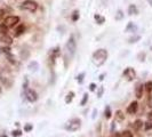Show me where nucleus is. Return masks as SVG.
I'll return each mask as SVG.
<instances>
[{
    "label": "nucleus",
    "mask_w": 152,
    "mask_h": 137,
    "mask_svg": "<svg viewBox=\"0 0 152 137\" xmlns=\"http://www.w3.org/2000/svg\"><path fill=\"white\" fill-rule=\"evenodd\" d=\"M107 56H109V54H107V49H103V48L97 49L95 53L93 54V63L96 66H102L107 62Z\"/></svg>",
    "instance_id": "obj_1"
},
{
    "label": "nucleus",
    "mask_w": 152,
    "mask_h": 137,
    "mask_svg": "<svg viewBox=\"0 0 152 137\" xmlns=\"http://www.w3.org/2000/svg\"><path fill=\"white\" fill-rule=\"evenodd\" d=\"M21 9L28 10L30 13H33V12H36L38 9V4L34 0H25L22 5H21Z\"/></svg>",
    "instance_id": "obj_2"
},
{
    "label": "nucleus",
    "mask_w": 152,
    "mask_h": 137,
    "mask_svg": "<svg viewBox=\"0 0 152 137\" xmlns=\"http://www.w3.org/2000/svg\"><path fill=\"white\" fill-rule=\"evenodd\" d=\"M20 22V17L18 16H7L5 20H4V22L2 24L8 28V29H10V28H14L15 25H17Z\"/></svg>",
    "instance_id": "obj_3"
},
{
    "label": "nucleus",
    "mask_w": 152,
    "mask_h": 137,
    "mask_svg": "<svg viewBox=\"0 0 152 137\" xmlns=\"http://www.w3.org/2000/svg\"><path fill=\"white\" fill-rule=\"evenodd\" d=\"M80 126H81V121H80V119L75 118V119H72L71 121L69 122L65 128H66V130H69V131H77V130L80 128Z\"/></svg>",
    "instance_id": "obj_4"
},
{
    "label": "nucleus",
    "mask_w": 152,
    "mask_h": 137,
    "mask_svg": "<svg viewBox=\"0 0 152 137\" xmlns=\"http://www.w3.org/2000/svg\"><path fill=\"white\" fill-rule=\"evenodd\" d=\"M66 49H68V52L70 53L71 56H73L75 54H76V50H77V42L75 38L73 37H70L68 40V42H66Z\"/></svg>",
    "instance_id": "obj_5"
},
{
    "label": "nucleus",
    "mask_w": 152,
    "mask_h": 137,
    "mask_svg": "<svg viewBox=\"0 0 152 137\" xmlns=\"http://www.w3.org/2000/svg\"><path fill=\"white\" fill-rule=\"evenodd\" d=\"M25 96H26V99L31 102V103H34V102H37L38 101V94H37V91L33 90V89H26L25 90Z\"/></svg>",
    "instance_id": "obj_6"
},
{
    "label": "nucleus",
    "mask_w": 152,
    "mask_h": 137,
    "mask_svg": "<svg viewBox=\"0 0 152 137\" xmlns=\"http://www.w3.org/2000/svg\"><path fill=\"white\" fill-rule=\"evenodd\" d=\"M124 77H125L128 81H133V80H135V78H136V72H135V70L133 68H127L124 71Z\"/></svg>",
    "instance_id": "obj_7"
},
{
    "label": "nucleus",
    "mask_w": 152,
    "mask_h": 137,
    "mask_svg": "<svg viewBox=\"0 0 152 137\" xmlns=\"http://www.w3.org/2000/svg\"><path fill=\"white\" fill-rule=\"evenodd\" d=\"M137 109H138V103H137L136 101H134V102H132L128 107H127V113L129 114H134L136 113Z\"/></svg>",
    "instance_id": "obj_8"
},
{
    "label": "nucleus",
    "mask_w": 152,
    "mask_h": 137,
    "mask_svg": "<svg viewBox=\"0 0 152 137\" xmlns=\"http://www.w3.org/2000/svg\"><path fill=\"white\" fill-rule=\"evenodd\" d=\"M143 90H144V85L143 84H138L135 89V95H136L137 98H141L143 96Z\"/></svg>",
    "instance_id": "obj_9"
},
{
    "label": "nucleus",
    "mask_w": 152,
    "mask_h": 137,
    "mask_svg": "<svg viewBox=\"0 0 152 137\" xmlns=\"http://www.w3.org/2000/svg\"><path fill=\"white\" fill-rule=\"evenodd\" d=\"M0 41L4 42V44H6V45H12L13 44V39L10 38L8 34H2L1 38H0Z\"/></svg>",
    "instance_id": "obj_10"
},
{
    "label": "nucleus",
    "mask_w": 152,
    "mask_h": 137,
    "mask_svg": "<svg viewBox=\"0 0 152 137\" xmlns=\"http://www.w3.org/2000/svg\"><path fill=\"white\" fill-rule=\"evenodd\" d=\"M24 31H25V26L23 25V24H20V25H17V28L15 29V37H20V36H22L23 33H24Z\"/></svg>",
    "instance_id": "obj_11"
},
{
    "label": "nucleus",
    "mask_w": 152,
    "mask_h": 137,
    "mask_svg": "<svg viewBox=\"0 0 152 137\" xmlns=\"http://www.w3.org/2000/svg\"><path fill=\"white\" fill-rule=\"evenodd\" d=\"M142 127H143V121H142V120H140V119H137L136 121L134 122V125H133V128H134L135 131H138Z\"/></svg>",
    "instance_id": "obj_12"
},
{
    "label": "nucleus",
    "mask_w": 152,
    "mask_h": 137,
    "mask_svg": "<svg viewBox=\"0 0 152 137\" xmlns=\"http://www.w3.org/2000/svg\"><path fill=\"white\" fill-rule=\"evenodd\" d=\"M124 119H125V113L120 110H118L115 112V121H122Z\"/></svg>",
    "instance_id": "obj_13"
},
{
    "label": "nucleus",
    "mask_w": 152,
    "mask_h": 137,
    "mask_svg": "<svg viewBox=\"0 0 152 137\" xmlns=\"http://www.w3.org/2000/svg\"><path fill=\"white\" fill-rule=\"evenodd\" d=\"M137 13H138V10H137V8L135 5H129V7H128V15H136Z\"/></svg>",
    "instance_id": "obj_14"
},
{
    "label": "nucleus",
    "mask_w": 152,
    "mask_h": 137,
    "mask_svg": "<svg viewBox=\"0 0 152 137\" xmlns=\"http://www.w3.org/2000/svg\"><path fill=\"white\" fill-rule=\"evenodd\" d=\"M29 70L30 71H37L39 68V64H38V62H36V61H33V62H31L30 64H29Z\"/></svg>",
    "instance_id": "obj_15"
},
{
    "label": "nucleus",
    "mask_w": 152,
    "mask_h": 137,
    "mask_svg": "<svg viewBox=\"0 0 152 137\" xmlns=\"http://www.w3.org/2000/svg\"><path fill=\"white\" fill-rule=\"evenodd\" d=\"M144 90L146 91L148 94H151V91H152V81H148V82L144 85Z\"/></svg>",
    "instance_id": "obj_16"
},
{
    "label": "nucleus",
    "mask_w": 152,
    "mask_h": 137,
    "mask_svg": "<svg viewBox=\"0 0 152 137\" xmlns=\"http://www.w3.org/2000/svg\"><path fill=\"white\" fill-rule=\"evenodd\" d=\"M73 96H75V93H73V91H70L68 95H66V97H65V103H66V104L71 103L72 99H73Z\"/></svg>",
    "instance_id": "obj_17"
},
{
    "label": "nucleus",
    "mask_w": 152,
    "mask_h": 137,
    "mask_svg": "<svg viewBox=\"0 0 152 137\" xmlns=\"http://www.w3.org/2000/svg\"><path fill=\"white\" fill-rule=\"evenodd\" d=\"M104 117H105L107 119H110V118L112 117V113H111V107L110 106L105 107V110H104Z\"/></svg>",
    "instance_id": "obj_18"
},
{
    "label": "nucleus",
    "mask_w": 152,
    "mask_h": 137,
    "mask_svg": "<svg viewBox=\"0 0 152 137\" xmlns=\"http://www.w3.org/2000/svg\"><path fill=\"white\" fill-rule=\"evenodd\" d=\"M144 129L146 130V131H149V130L152 129V121H149L148 122H144Z\"/></svg>",
    "instance_id": "obj_19"
},
{
    "label": "nucleus",
    "mask_w": 152,
    "mask_h": 137,
    "mask_svg": "<svg viewBox=\"0 0 152 137\" xmlns=\"http://www.w3.org/2000/svg\"><path fill=\"white\" fill-rule=\"evenodd\" d=\"M121 137H133V133L129 130H124L121 133Z\"/></svg>",
    "instance_id": "obj_20"
},
{
    "label": "nucleus",
    "mask_w": 152,
    "mask_h": 137,
    "mask_svg": "<svg viewBox=\"0 0 152 137\" xmlns=\"http://www.w3.org/2000/svg\"><path fill=\"white\" fill-rule=\"evenodd\" d=\"M88 102V94L87 93H85L84 94V97L81 99V102H80V105H86V103Z\"/></svg>",
    "instance_id": "obj_21"
},
{
    "label": "nucleus",
    "mask_w": 152,
    "mask_h": 137,
    "mask_svg": "<svg viewBox=\"0 0 152 137\" xmlns=\"http://www.w3.org/2000/svg\"><path fill=\"white\" fill-rule=\"evenodd\" d=\"M7 32H8V28H6L4 24H1L0 25V33L1 34H7Z\"/></svg>",
    "instance_id": "obj_22"
},
{
    "label": "nucleus",
    "mask_w": 152,
    "mask_h": 137,
    "mask_svg": "<svg viewBox=\"0 0 152 137\" xmlns=\"http://www.w3.org/2000/svg\"><path fill=\"white\" fill-rule=\"evenodd\" d=\"M84 78H85V72L80 73V74H78V76H77V80H78V82H79V84H83Z\"/></svg>",
    "instance_id": "obj_23"
},
{
    "label": "nucleus",
    "mask_w": 152,
    "mask_h": 137,
    "mask_svg": "<svg viewBox=\"0 0 152 137\" xmlns=\"http://www.w3.org/2000/svg\"><path fill=\"white\" fill-rule=\"evenodd\" d=\"M12 136L13 137L22 136V131H21V130H14V131H12Z\"/></svg>",
    "instance_id": "obj_24"
},
{
    "label": "nucleus",
    "mask_w": 152,
    "mask_h": 137,
    "mask_svg": "<svg viewBox=\"0 0 152 137\" xmlns=\"http://www.w3.org/2000/svg\"><path fill=\"white\" fill-rule=\"evenodd\" d=\"M32 129H33V126L30 125V123H28V125L24 126V131H28V133H29V131H31Z\"/></svg>",
    "instance_id": "obj_25"
},
{
    "label": "nucleus",
    "mask_w": 152,
    "mask_h": 137,
    "mask_svg": "<svg viewBox=\"0 0 152 137\" xmlns=\"http://www.w3.org/2000/svg\"><path fill=\"white\" fill-rule=\"evenodd\" d=\"M78 18H79V12L76 10V12L73 13V15H72V21H75V22H76Z\"/></svg>",
    "instance_id": "obj_26"
},
{
    "label": "nucleus",
    "mask_w": 152,
    "mask_h": 137,
    "mask_svg": "<svg viewBox=\"0 0 152 137\" xmlns=\"http://www.w3.org/2000/svg\"><path fill=\"white\" fill-rule=\"evenodd\" d=\"M95 20L97 21L99 24H102V23L104 22V18H103V17H101V16H99V15H95Z\"/></svg>",
    "instance_id": "obj_27"
},
{
    "label": "nucleus",
    "mask_w": 152,
    "mask_h": 137,
    "mask_svg": "<svg viewBox=\"0 0 152 137\" xmlns=\"http://www.w3.org/2000/svg\"><path fill=\"white\" fill-rule=\"evenodd\" d=\"M96 88H97V86H96V84L91 82V84L89 85V90H91V91H95V90H96Z\"/></svg>",
    "instance_id": "obj_28"
},
{
    "label": "nucleus",
    "mask_w": 152,
    "mask_h": 137,
    "mask_svg": "<svg viewBox=\"0 0 152 137\" xmlns=\"http://www.w3.org/2000/svg\"><path fill=\"white\" fill-rule=\"evenodd\" d=\"M122 17H124V15H122V12H121V10H119V12H118V14L115 15V20H118V21H119V20H121Z\"/></svg>",
    "instance_id": "obj_29"
},
{
    "label": "nucleus",
    "mask_w": 152,
    "mask_h": 137,
    "mask_svg": "<svg viewBox=\"0 0 152 137\" xmlns=\"http://www.w3.org/2000/svg\"><path fill=\"white\" fill-rule=\"evenodd\" d=\"M103 91H104V88H103V87H99V93H97V97H102V95H103Z\"/></svg>",
    "instance_id": "obj_30"
},
{
    "label": "nucleus",
    "mask_w": 152,
    "mask_h": 137,
    "mask_svg": "<svg viewBox=\"0 0 152 137\" xmlns=\"http://www.w3.org/2000/svg\"><path fill=\"white\" fill-rule=\"evenodd\" d=\"M136 40H140V37L137 36V37H133V38L129 39V42L130 44H133V42H136Z\"/></svg>",
    "instance_id": "obj_31"
},
{
    "label": "nucleus",
    "mask_w": 152,
    "mask_h": 137,
    "mask_svg": "<svg viewBox=\"0 0 152 137\" xmlns=\"http://www.w3.org/2000/svg\"><path fill=\"white\" fill-rule=\"evenodd\" d=\"M107 76V73H102V74H101V76H99V81H103V80H104V77Z\"/></svg>",
    "instance_id": "obj_32"
},
{
    "label": "nucleus",
    "mask_w": 152,
    "mask_h": 137,
    "mask_svg": "<svg viewBox=\"0 0 152 137\" xmlns=\"http://www.w3.org/2000/svg\"><path fill=\"white\" fill-rule=\"evenodd\" d=\"M149 106L152 107V96L149 94Z\"/></svg>",
    "instance_id": "obj_33"
},
{
    "label": "nucleus",
    "mask_w": 152,
    "mask_h": 137,
    "mask_svg": "<svg viewBox=\"0 0 152 137\" xmlns=\"http://www.w3.org/2000/svg\"><path fill=\"white\" fill-rule=\"evenodd\" d=\"M148 119H149L150 121H152V111H150V112L148 113Z\"/></svg>",
    "instance_id": "obj_34"
},
{
    "label": "nucleus",
    "mask_w": 152,
    "mask_h": 137,
    "mask_svg": "<svg viewBox=\"0 0 152 137\" xmlns=\"http://www.w3.org/2000/svg\"><path fill=\"white\" fill-rule=\"evenodd\" d=\"M4 14H5V10L4 9H0V20L4 17Z\"/></svg>",
    "instance_id": "obj_35"
},
{
    "label": "nucleus",
    "mask_w": 152,
    "mask_h": 137,
    "mask_svg": "<svg viewBox=\"0 0 152 137\" xmlns=\"http://www.w3.org/2000/svg\"><path fill=\"white\" fill-rule=\"evenodd\" d=\"M114 137H121V134H119V133H115Z\"/></svg>",
    "instance_id": "obj_36"
},
{
    "label": "nucleus",
    "mask_w": 152,
    "mask_h": 137,
    "mask_svg": "<svg viewBox=\"0 0 152 137\" xmlns=\"http://www.w3.org/2000/svg\"><path fill=\"white\" fill-rule=\"evenodd\" d=\"M146 1L149 2V5H150V6H151V7H152V0H146Z\"/></svg>",
    "instance_id": "obj_37"
},
{
    "label": "nucleus",
    "mask_w": 152,
    "mask_h": 137,
    "mask_svg": "<svg viewBox=\"0 0 152 137\" xmlns=\"http://www.w3.org/2000/svg\"><path fill=\"white\" fill-rule=\"evenodd\" d=\"M2 137H7V136H5V135H4V136H2Z\"/></svg>",
    "instance_id": "obj_38"
},
{
    "label": "nucleus",
    "mask_w": 152,
    "mask_h": 137,
    "mask_svg": "<svg viewBox=\"0 0 152 137\" xmlns=\"http://www.w3.org/2000/svg\"><path fill=\"white\" fill-rule=\"evenodd\" d=\"M0 91H1V89H0Z\"/></svg>",
    "instance_id": "obj_39"
}]
</instances>
